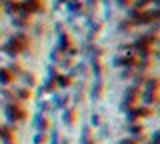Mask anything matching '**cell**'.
Wrapping results in <instances>:
<instances>
[{"label": "cell", "instance_id": "1", "mask_svg": "<svg viewBox=\"0 0 160 144\" xmlns=\"http://www.w3.org/2000/svg\"><path fill=\"white\" fill-rule=\"evenodd\" d=\"M4 110H6V114L10 116V120H14V122H24L26 120V112H24V108L20 106L18 102H12V104H6V108H4Z\"/></svg>", "mask_w": 160, "mask_h": 144}, {"label": "cell", "instance_id": "2", "mask_svg": "<svg viewBox=\"0 0 160 144\" xmlns=\"http://www.w3.org/2000/svg\"><path fill=\"white\" fill-rule=\"evenodd\" d=\"M140 92H142V90H140L138 84H132V86L126 90V94H124V106H126V108H134V106H136V100L140 98Z\"/></svg>", "mask_w": 160, "mask_h": 144}, {"label": "cell", "instance_id": "3", "mask_svg": "<svg viewBox=\"0 0 160 144\" xmlns=\"http://www.w3.org/2000/svg\"><path fill=\"white\" fill-rule=\"evenodd\" d=\"M138 62V56H132V54H126V56H118L116 58V66H124V68H134Z\"/></svg>", "mask_w": 160, "mask_h": 144}, {"label": "cell", "instance_id": "4", "mask_svg": "<svg viewBox=\"0 0 160 144\" xmlns=\"http://www.w3.org/2000/svg\"><path fill=\"white\" fill-rule=\"evenodd\" d=\"M12 80H14V76L10 74L8 68H0V84H2V86H10Z\"/></svg>", "mask_w": 160, "mask_h": 144}, {"label": "cell", "instance_id": "5", "mask_svg": "<svg viewBox=\"0 0 160 144\" xmlns=\"http://www.w3.org/2000/svg\"><path fill=\"white\" fill-rule=\"evenodd\" d=\"M54 80H56V86L58 88H68L70 86V76H64V74H56V76H54Z\"/></svg>", "mask_w": 160, "mask_h": 144}, {"label": "cell", "instance_id": "6", "mask_svg": "<svg viewBox=\"0 0 160 144\" xmlns=\"http://www.w3.org/2000/svg\"><path fill=\"white\" fill-rule=\"evenodd\" d=\"M8 70H10L12 76H22L24 68H22V64H20V62H10L8 64Z\"/></svg>", "mask_w": 160, "mask_h": 144}, {"label": "cell", "instance_id": "7", "mask_svg": "<svg viewBox=\"0 0 160 144\" xmlns=\"http://www.w3.org/2000/svg\"><path fill=\"white\" fill-rule=\"evenodd\" d=\"M14 96H18V98H22V100H28L30 96H32V90L30 88H14Z\"/></svg>", "mask_w": 160, "mask_h": 144}, {"label": "cell", "instance_id": "8", "mask_svg": "<svg viewBox=\"0 0 160 144\" xmlns=\"http://www.w3.org/2000/svg\"><path fill=\"white\" fill-rule=\"evenodd\" d=\"M22 78H24V82H26V88H34V86H36V76L30 74L28 70L22 72Z\"/></svg>", "mask_w": 160, "mask_h": 144}, {"label": "cell", "instance_id": "9", "mask_svg": "<svg viewBox=\"0 0 160 144\" xmlns=\"http://www.w3.org/2000/svg\"><path fill=\"white\" fill-rule=\"evenodd\" d=\"M150 114H152V110L146 108V106H138V108H134V110H132V116L134 118H138V116H150Z\"/></svg>", "mask_w": 160, "mask_h": 144}, {"label": "cell", "instance_id": "10", "mask_svg": "<svg viewBox=\"0 0 160 144\" xmlns=\"http://www.w3.org/2000/svg\"><path fill=\"white\" fill-rule=\"evenodd\" d=\"M70 44H72L70 42V36L68 34H62V36H60V50H68Z\"/></svg>", "mask_w": 160, "mask_h": 144}, {"label": "cell", "instance_id": "11", "mask_svg": "<svg viewBox=\"0 0 160 144\" xmlns=\"http://www.w3.org/2000/svg\"><path fill=\"white\" fill-rule=\"evenodd\" d=\"M56 90V80H54V76L50 78V80L44 82V92H54Z\"/></svg>", "mask_w": 160, "mask_h": 144}, {"label": "cell", "instance_id": "12", "mask_svg": "<svg viewBox=\"0 0 160 144\" xmlns=\"http://www.w3.org/2000/svg\"><path fill=\"white\" fill-rule=\"evenodd\" d=\"M38 126H40V128H48V126H50V120H48V118H40Z\"/></svg>", "mask_w": 160, "mask_h": 144}, {"label": "cell", "instance_id": "13", "mask_svg": "<svg viewBox=\"0 0 160 144\" xmlns=\"http://www.w3.org/2000/svg\"><path fill=\"white\" fill-rule=\"evenodd\" d=\"M58 102H60V106H66V102H68V96H64V98H60V100H58Z\"/></svg>", "mask_w": 160, "mask_h": 144}]
</instances>
